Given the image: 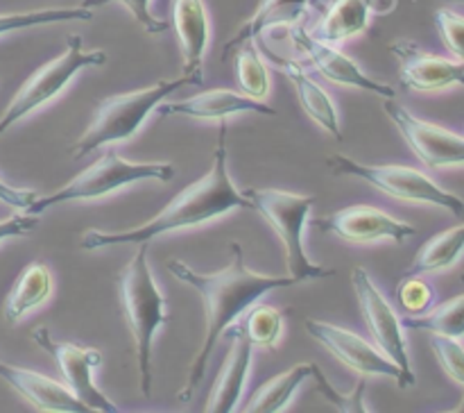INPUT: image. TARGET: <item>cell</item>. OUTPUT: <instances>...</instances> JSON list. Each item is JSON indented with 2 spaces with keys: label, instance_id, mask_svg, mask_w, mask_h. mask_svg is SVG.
I'll return each instance as SVG.
<instances>
[{
  "label": "cell",
  "instance_id": "obj_30",
  "mask_svg": "<svg viewBox=\"0 0 464 413\" xmlns=\"http://www.w3.org/2000/svg\"><path fill=\"white\" fill-rule=\"evenodd\" d=\"M313 377H315V381H317V390H320V393L324 395V398L329 399V402L334 404L338 411H344V413H367L370 411V408L365 407V390H367L365 377H361L358 386L349 395L340 393V390L335 388V386L331 384L324 375H322V370L317 366H313Z\"/></svg>",
  "mask_w": 464,
  "mask_h": 413
},
{
  "label": "cell",
  "instance_id": "obj_9",
  "mask_svg": "<svg viewBox=\"0 0 464 413\" xmlns=\"http://www.w3.org/2000/svg\"><path fill=\"white\" fill-rule=\"evenodd\" d=\"M352 284L356 290L358 304H361L362 318L370 329L372 339L379 345L381 352L388 359H392L401 370V388H411L415 386L417 377L412 370L411 352H408L406 340V327L401 325V318L397 316L392 304L383 295V290L374 284L370 272L365 268H353L352 270Z\"/></svg>",
  "mask_w": 464,
  "mask_h": 413
},
{
  "label": "cell",
  "instance_id": "obj_35",
  "mask_svg": "<svg viewBox=\"0 0 464 413\" xmlns=\"http://www.w3.org/2000/svg\"><path fill=\"white\" fill-rule=\"evenodd\" d=\"M36 230V216L34 213H14V216L3 218L0 221V243L9 239H18V236H27L30 231Z\"/></svg>",
  "mask_w": 464,
  "mask_h": 413
},
{
  "label": "cell",
  "instance_id": "obj_4",
  "mask_svg": "<svg viewBox=\"0 0 464 413\" xmlns=\"http://www.w3.org/2000/svg\"><path fill=\"white\" fill-rule=\"evenodd\" d=\"M186 84H193V80L181 75L175 77V80H161L152 86H145V89L109 95V98L100 100V103L95 104V112L89 127H86L84 134L72 143V159L86 157L89 152L104 148V145L130 141L131 136L145 125L150 113H152L168 95H172L177 89H181V86Z\"/></svg>",
  "mask_w": 464,
  "mask_h": 413
},
{
  "label": "cell",
  "instance_id": "obj_13",
  "mask_svg": "<svg viewBox=\"0 0 464 413\" xmlns=\"http://www.w3.org/2000/svg\"><path fill=\"white\" fill-rule=\"evenodd\" d=\"M290 39H293L295 48L313 64V68H315L317 73H322L329 82H334V84L370 91V93L381 95V98H394V95H397L392 86L367 75V73L362 71L352 57H347L338 45L315 39V36L311 34V30H306L302 23L290 27Z\"/></svg>",
  "mask_w": 464,
  "mask_h": 413
},
{
  "label": "cell",
  "instance_id": "obj_11",
  "mask_svg": "<svg viewBox=\"0 0 464 413\" xmlns=\"http://www.w3.org/2000/svg\"><path fill=\"white\" fill-rule=\"evenodd\" d=\"M383 112L401 132L403 141L412 150L417 159L429 168H451L464 166V136L440 127L435 123L424 121L408 112L394 98H385Z\"/></svg>",
  "mask_w": 464,
  "mask_h": 413
},
{
  "label": "cell",
  "instance_id": "obj_21",
  "mask_svg": "<svg viewBox=\"0 0 464 413\" xmlns=\"http://www.w3.org/2000/svg\"><path fill=\"white\" fill-rule=\"evenodd\" d=\"M308 5L311 0H261L256 12L225 44L222 59H229V54L245 41H256L258 36L272 32L275 27H293L302 23V18H306Z\"/></svg>",
  "mask_w": 464,
  "mask_h": 413
},
{
  "label": "cell",
  "instance_id": "obj_22",
  "mask_svg": "<svg viewBox=\"0 0 464 413\" xmlns=\"http://www.w3.org/2000/svg\"><path fill=\"white\" fill-rule=\"evenodd\" d=\"M372 7L374 0H335L324 12L322 21L313 27L311 34L326 44H343L370 27Z\"/></svg>",
  "mask_w": 464,
  "mask_h": 413
},
{
  "label": "cell",
  "instance_id": "obj_23",
  "mask_svg": "<svg viewBox=\"0 0 464 413\" xmlns=\"http://www.w3.org/2000/svg\"><path fill=\"white\" fill-rule=\"evenodd\" d=\"M50 293H53V272H50V268L41 261L27 263L21 275L16 277V281H14L7 300H5V320L14 325L21 318H25V313H30L32 309L41 307L50 298Z\"/></svg>",
  "mask_w": 464,
  "mask_h": 413
},
{
  "label": "cell",
  "instance_id": "obj_18",
  "mask_svg": "<svg viewBox=\"0 0 464 413\" xmlns=\"http://www.w3.org/2000/svg\"><path fill=\"white\" fill-rule=\"evenodd\" d=\"M0 377H3L16 393H21L36 411L89 413V407L82 404L66 386L50 379V377L41 375V372L12 366V363L0 359Z\"/></svg>",
  "mask_w": 464,
  "mask_h": 413
},
{
  "label": "cell",
  "instance_id": "obj_2",
  "mask_svg": "<svg viewBox=\"0 0 464 413\" xmlns=\"http://www.w3.org/2000/svg\"><path fill=\"white\" fill-rule=\"evenodd\" d=\"M247 207V198L243 195V191L236 189L229 177V166H227V123L220 121L218 145L207 175L186 186L179 195H175L166 204L163 211H159L157 216L150 218L140 227L125 231L89 230L82 234L80 245L82 250H102L122 243H150L157 236L204 225V222L216 221L225 213Z\"/></svg>",
  "mask_w": 464,
  "mask_h": 413
},
{
  "label": "cell",
  "instance_id": "obj_12",
  "mask_svg": "<svg viewBox=\"0 0 464 413\" xmlns=\"http://www.w3.org/2000/svg\"><path fill=\"white\" fill-rule=\"evenodd\" d=\"M304 325L317 343L324 345L340 363L352 368L361 377H390V379H397V384H401V370L392 359L381 352L379 345H372L362 336L334 325V322L306 318Z\"/></svg>",
  "mask_w": 464,
  "mask_h": 413
},
{
  "label": "cell",
  "instance_id": "obj_32",
  "mask_svg": "<svg viewBox=\"0 0 464 413\" xmlns=\"http://www.w3.org/2000/svg\"><path fill=\"white\" fill-rule=\"evenodd\" d=\"M397 300L408 313H424L433 307L435 290L429 281L421 280V275L403 277L397 286Z\"/></svg>",
  "mask_w": 464,
  "mask_h": 413
},
{
  "label": "cell",
  "instance_id": "obj_27",
  "mask_svg": "<svg viewBox=\"0 0 464 413\" xmlns=\"http://www.w3.org/2000/svg\"><path fill=\"white\" fill-rule=\"evenodd\" d=\"M227 329L243 334L254 348L275 349L281 339V331H284V316L279 309L270 307V304H252L245 311L243 320H236Z\"/></svg>",
  "mask_w": 464,
  "mask_h": 413
},
{
  "label": "cell",
  "instance_id": "obj_24",
  "mask_svg": "<svg viewBox=\"0 0 464 413\" xmlns=\"http://www.w3.org/2000/svg\"><path fill=\"white\" fill-rule=\"evenodd\" d=\"M464 254V222L462 225L444 230L435 234L433 239L426 241L415 254L411 266L406 268L403 277L430 275V272H442L456 266Z\"/></svg>",
  "mask_w": 464,
  "mask_h": 413
},
{
  "label": "cell",
  "instance_id": "obj_25",
  "mask_svg": "<svg viewBox=\"0 0 464 413\" xmlns=\"http://www.w3.org/2000/svg\"><path fill=\"white\" fill-rule=\"evenodd\" d=\"M313 366L315 363H297L290 370L281 372V375L272 377L270 381L261 386L256 393L249 398L247 407L243 408L245 413H281L288 408V404L293 402L295 393L299 390V386L313 377Z\"/></svg>",
  "mask_w": 464,
  "mask_h": 413
},
{
  "label": "cell",
  "instance_id": "obj_14",
  "mask_svg": "<svg viewBox=\"0 0 464 413\" xmlns=\"http://www.w3.org/2000/svg\"><path fill=\"white\" fill-rule=\"evenodd\" d=\"M308 222L315 230L329 231V234H335L338 239L349 241V243H374V241L383 239L403 243V241L417 234L411 222L399 221V218L390 216V213L381 211L376 207H367V204L344 207L340 211L331 213V216Z\"/></svg>",
  "mask_w": 464,
  "mask_h": 413
},
{
  "label": "cell",
  "instance_id": "obj_28",
  "mask_svg": "<svg viewBox=\"0 0 464 413\" xmlns=\"http://www.w3.org/2000/svg\"><path fill=\"white\" fill-rule=\"evenodd\" d=\"M234 54L236 82H238L240 91L249 98H266L267 91H270V77H267V66L258 53L256 41H245L234 50Z\"/></svg>",
  "mask_w": 464,
  "mask_h": 413
},
{
  "label": "cell",
  "instance_id": "obj_34",
  "mask_svg": "<svg viewBox=\"0 0 464 413\" xmlns=\"http://www.w3.org/2000/svg\"><path fill=\"white\" fill-rule=\"evenodd\" d=\"M109 3H122L127 9L131 12V16L136 18V23H140V27H143L145 32H150V34H161V32H166L168 27V21H161V18H157L152 14V9H150V0H82V7L86 9H93V7H102V5H109Z\"/></svg>",
  "mask_w": 464,
  "mask_h": 413
},
{
  "label": "cell",
  "instance_id": "obj_16",
  "mask_svg": "<svg viewBox=\"0 0 464 413\" xmlns=\"http://www.w3.org/2000/svg\"><path fill=\"white\" fill-rule=\"evenodd\" d=\"M172 27L184 59L181 73L190 77L195 86L204 84V54L211 41V23L204 0H172Z\"/></svg>",
  "mask_w": 464,
  "mask_h": 413
},
{
  "label": "cell",
  "instance_id": "obj_29",
  "mask_svg": "<svg viewBox=\"0 0 464 413\" xmlns=\"http://www.w3.org/2000/svg\"><path fill=\"white\" fill-rule=\"evenodd\" d=\"M91 9L82 7H50L34 9V12H16V14H0V36L9 32L27 30V27L54 25V23H72V21H91Z\"/></svg>",
  "mask_w": 464,
  "mask_h": 413
},
{
  "label": "cell",
  "instance_id": "obj_31",
  "mask_svg": "<svg viewBox=\"0 0 464 413\" xmlns=\"http://www.w3.org/2000/svg\"><path fill=\"white\" fill-rule=\"evenodd\" d=\"M430 348H433L442 370L464 390V345L458 339L430 336Z\"/></svg>",
  "mask_w": 464,
  "mask_h": 413
},
{
  "label": "cell",
  "instance_id": "obj_3",
  "mask_svg": "<svg viewBox=\"0 0 464 413\" xmlns=\"http://www.w3.org/2000/svg\"><path fill=\"white\" fill-rule=\"evenodd\" d=\"M148 245L140 243L125 270L118 275V295H121L127 327L134 339L140 390L145 398H152V340L161 325L170 320V313L166 309V298L154 284L148 263Z\"/></svg>",
  "mask_w": 464,
  "mask_h": 413
},
{
  "label": "cell",
  "instance_id": "obj_36",
  "mask_svg": "<svg viewBox=\"0 0 464 413\" xmlns=\"http://www.w3.org/2000/svg\"><path fill=\"white\" fill-rule=\"evenodd\" d=\"M39 195L34 191H27V189H16V186L7 184V182L0 177V202L7 204V207L18 209V211H27L32 204L36 202Z\"/></svg>",
  "mask_w": 464,
  "mask_h": 413
},
{
  "label": "cell",
  "instance_id": "obj_20",
  "mask_svg": "<svg viewBox=\"0 0 464 413\" xmlns=\"http://www.w3.org/2000/svg\"><path fill=\"white\" fill-rule=\"evenodd\" d=\"M267 57H270L272 64H275V66L279 68L290 82H293L295 91H297L299 95V103H302V107L306 109L308 116H311L322 130L329 132L334 139H343L338 107H335V103L331 100V95L326 93V91L322 89V86L317 84L306 71H304L302 64H299L297 59H284L279 57V54H272V53H267Z\"/></svg>",
  "mask_w": 464,
  "mask_h": 413
},
{
  "label": "cell",
  "instance_id": "obj_5",
  "mask_svg": "<svg viewBox=\"0 0 464 413\" xmlns=\"http://www.w3.org/2000/svg\"><path fill=\"white\" fill-rule=\"evenodd\" d=\"M243 195L247 198L249 209L261 213L284 243L290 277L302 284V281L335 275V270L315 266L304 250V227L308 225V216L317 198L281 189H247L243 191Z\"/></svg>",
  "mask_w": 464,
  "mask_h": 413
},
{
  "label": "cell",
  "instance_id": "obj_26",
  "mask_svg": "<svg viewBox=\"0 0 464 413\" xmlns=\"http://www.w3.org/2000/svg\"><path fill=\"white\" fill-rule=\"evenodd\" d=\"M401 325L412 331H429L430 336H447V339H464V293L447 300L438 307L426 309L424 313H408L401 318Z\"/></svg>",
  "mask_w": 464,
  "mask_h": 413
},
{
  "label": "cell",
  "instance_id": "obj_7",
  "mask_svg": "<svg viewBox=\"0 0 464 413\" xmlns=\"http://www.w3.org/2000/svg\"><path fill=\"white\" fill-rule=\"evenodd\" d=\"M104 64H107V53H102V50H84V39H82V34H68L66 50H63L59 57L50 59L48 64L36 68V71L23 82L21 89L16 91V95L12 98L9 107L5 109V113L0 116V136H3L9 127L16 125L18 121H23V118L30 116L32 112H36L39 107L48 104L50 100L57 98V95L71 84L72 77H75L77 73L84 71V68L104 66Z\"/></svg>",
  "mask_w": 464,
  "mask_h": 413
},
{
  "label": "cell",
  "instance_id": "obj_17",
  "mask_svg": "<svg viewBox=\"0 0 464 413\" xmlns=\"http://www.w3.org/2000/svg\"><path fill=\"white\" fill-rule=\"evenodd\" d=\"M161 116H186L195 121H225L236 113H263V116H276V109L267 103L249 95L238 93L231 89H211L186 98L181 103L159 104Z\"/></svg>",
  "mask_w": 464,
  "mask_h": 413
},
{
  "label": "cell",
  "instance_id": "obj_1",
  "mask_svg": "<svg viewBox=\"0 0 464 413\" xmlns=\"http://www.w3.org/2000/svg\"><path fill=\"white\" fill-rule=\"evenodd\" d=\"M231 263L218 272H198L184 261H168V270L181 281L190 286L204 302V343L199 348L198 357L190 363L188 379L181 393L177 395L179 402H188L193 398L195 388L204 379L208 359L216 349L218 339L225 334L229 325H234L252 304H256L263 295L272 293L276 289H288V286L299 284L295 277H279V275H261L245 266V254L238 241L229 243Z\"/></svg>",
  "mask_w": 464,
  "mask_h": 413
},
{
  "label": "cell",
  "instance_id": "obj_19",
  "mask_svg": "<svg viewBox=\"0 0 464 413\" xmlns=\"http://www.w3.org/2000/svg\"><path fill=\"white\" fill-rule=\"evenodd\" d=\"M227 339L231 340V349L222 363L218 379L213 384L211 395L204 411L207 413H231L238 408L240 398H243L245 384H247L249 368H252L254 345L238 331H225Z\"/></svg>",
  "mask_w": 464,
  "mask_h": 413
},
{
  "label": "cell",
  "instance_id": "obj_37",
  "mask_svg": "<svg viewBox=\"0 0 464 413\" xmlns=\"http://www.w3.org/2000/svg\"><path fill=\"white\" fill-rule=\"evenodd\" d=\"M442 3H464V0H442Z\"/></svg>",
  "mask_w": 464,
  "mask_h": 413
},
{
  "label": "cell",
  "instance_id": "obj_10",
  "mask_svg": "<svg viewBox=\"0 0 464 413\" xmlns=\"http://www.w3.org/2000/svg\"><path fill=\"white\" fill-rule=\"evenodd\" d=\"M32 340L54 359L63 381H66V388L71 390L82 404H86L89 411H121V408H118L93 381V372L102 366V354H100L98 349L84 348V345L77 343H68V340L53 339L48 327H36V329L32 331Z\"/></svg>",
  "mask_w": 464,
  "mask_h": 413
},
{
  "label": "cell",
  "instance_id": "obj_8",
  "mask_svg": "<svg viewBox=\"0 0 464 413\" xmlns=\"http://www.w3.org/2000/svg\"><path fill=\"white\" fill-rule=\"evenodd\" d=\"M329 166L338 175L358 177V180L367 182V184L383 191L390 198L417 204H430V207H440L444 211L453 213V216L464 218V200L460 195L447 191L438 182L430 180L426 172L417 171V168L394 166V163H388V166H367V163H358L356 159H349L344 154L329 157Z\"/></svg>",
  "mask_w": 464,
  "mask_h": 413
},
{
  "label": "cell",
  "instance_id": "obj_33",
  "mask_svg": "<svg viewBox=\"0 0 464 413\" xmlns=\"http://www.w3.org/2000/svg\"><path fill=\"white\" fill-rule=\"evenodd\" d=\"M435 25H438L440 36L444 45L451 50L456 59L464 62V16L453 12V9H438L435 12Z\"/></svg>",
  "mask_w": 464,
  "mask_h": 413
},
{
  "label": "cell",
  "instance_id": "obj_15",
  "mask_svg": "<svg viewBox=\"0 0 464 413\" xmlns=\"http://www.w3.org/2000/svg\"><path fill=\"white\" fill-rule=\"evenodd\" d=\"M390 53L399 59V80L408 91H442L464 86V62L426 53L415 41L399 39L390 44Z\"/></svg>",
  "mask_w": 464,
  "mask_h": 413
},
{
  "label": "cell",
  "instance_id": "obj_6",
  "mask_svg": "<svg viewBox=\"0 0 464 413\" xmlns=\"http://www.w3.org/2000/svg\"><path fill=\"white\" fill-rule=\"evenodd\" d=\"M177 175V168L168 162H127L113 148H107V152L100 159H95L86 171L72 177L68 184L57 189L54 193L45 195V198H36V202L27 209L25 213H44L45 209L54 207V204L77 202V200H98L104 195L113 193L118 189L136 184V182L145 180H159L170 182Z\"/></svg>",
  "mask_w": 464,
  "mask_h": 413
}]
</instances>
